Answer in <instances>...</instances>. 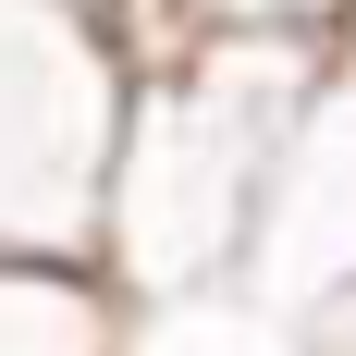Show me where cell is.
Returning <instances> with one entry per match:
<instances>
[{
    "mask_svg": "<svg viewBox=\"0 0 356 356\" xmlns=\"http://www.w3.org/2000/svg\"><path fill=\"white\" fill-rule=\"evenodd\" d=\"M74 13H99V0H74Z\"/></svg>",
    "mask_w": 356,
    "mask_h": 356,
    "instance_id": "2",
    "label": "cell"
},
{
    "mask_svg": "<svg viewBox=\"0 0 356 356\" xmlns=\"http://www.w3.org/2000/svg\"><path fill=\"white\" fill-rule=\"evenodd\" d=\"M0 356H111V295L86 246H0Z\"/></svg>",
    "mask_w": 356,
    "mask_h": 356,
    "instance_id": "1",
    "label": "cell"
}]
</instances>
